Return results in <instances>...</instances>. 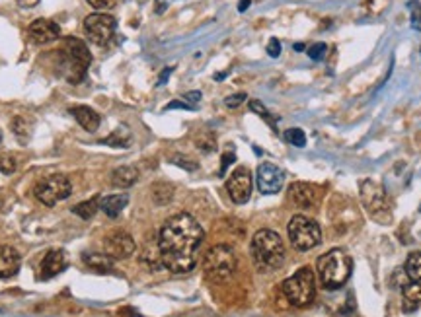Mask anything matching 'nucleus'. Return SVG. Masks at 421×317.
Segmentation results:
<instances>
[{
  "mask_svg": "<svg viewBox=\"0 0 421 317\" xmlns=\"http://www.w3.org/2000/svg\"><path fill=\"white\" fill-rule=\"evenodd\" d=\"M203 237L205 232L192 214L180 213L168 218L158 236L162 267L174 274L193 271L197 265Z\"/></svg>",
  "mask_w": 421,
  "mask_h": 317,
  "instance_id": "obj_1",
  "label": "nucleus"
},
{
  "mask_svg": "<svg viewBox=\"0 0 421 317\" xmlns=\"http://www.w3.org/2000/svg\"><path fill=\"white\" fill-rule=\"evenodd\" d=\"M250 253L256 267L264 273L277 271L285 261V245H283L279 234L274 230L256 232V236L251 237Z\"/></svg>",
  "mask_w": 421,
  "mask_h": 317,
  "instance_id": "obj_2",
  "label": "nucleus"
},
{
  "mask_svg": "<svg viewBox=\"0 0 421 317\" xmlns=\"http://www.w3.org/2000/svg\"><path fill=\"white\" fill-rule=\"evenodd\" d=\"M59 51V74L63 78H67L71 84H80L86 76L90 63H92V55H90L88 47L80 39H73L68 37Z\"/></svg>",
  "mask_w": 421,
  "mask_h": 317,
  "instance_id": "obj_3",
  "label": "nucleus"
},
{
  "mask_svg": "<svg viewBox=\"0 0 421 317\" xmlns=\"http://www.w3.org/2000/svg\"><path fill=\"white\" fill-rule=\"evenodd\" d=\"M316 269L322 286L328 290H338L349 281L353 273V261L345 251L332 249L318 259Z\"/></svg>",
  "mask_w": 421,
  "mask_h": 317,
  "instance_id": "obj_4",
  "label": "nucleus"
},
{
  "mask_svg": "<svg viewBox=\"0 0 421 317\" xmlns=\"http://www.w3.org/2000/svg\"><path fill=\"white\" fill-rule=\"evenodd\" d=\"M283 294L287 302L295 308H306L314 302L316 296V279L311 267L298 269L293 276L283 282Z\"/></svg>",
  "mask_w": 421,
  "mask_h": 317,
  "instance_id": "obj_5",
  "label": "nucleus"
},
{
  "mask_svg": "<svg viewBox=\"0 0 421 317\" xmlns=\"http://www.w3.org/2000/svg\"><path fill=\"white\" fill-rule=\"evenodd\" d=\"M203 271L211 282H224L237 271V255L230 245H214L203 257Z\"/></svg>",
  "mask_w": 421,
  "mask_h": 317,
  "instance_id": "obj_6",
  "label": "nucleus"
},
{
  "mask_svg": "<svg viewBox=\"0 0 421 317\" xmlns=\"http://www.w3.org/2000/svg\"><path fill=\"white\" fill-rule=\"evenodd\" d=\"M289 240L293 247L298 251L314 249L322 242V230L318 226V222L296 214L289 222Z\"/></svg>",
  "mask_w": 421,
  "mask_h": 317,
  "instance_id": "obj_7",
  "label": "nucleus"
},
{
  "mask_svg": "<svg viewBox=\"0 0 421 317\" xmlns=\"http://www.w3.org/2000/svg\"><path fill=\"white\" fill-rule=\"evenodd\" d=\"M73 185L68 181V177L53 173V176L41 177L33 187V195L39 203H43L45 207H55L57 203L71 197Z\"/></svg>",
  "mask_w": 421,
  "mask_h": 317,
  "instance_id": "obj_8",
  "label": "nucleus"
},
{
  "mask_svg": "<svg viewBox=\"0 0 421 317\" xmlns=\"http://www.w3.org/2000/svg\"><path fill=\"white\" fill-rule=\"evenodd\" d=\"M115 28H118L115 18L110 14H102V12L90 14L84 20V31L90 37V41L96 45L110 43L113 36H115Z\"/></svg>",
  "mask_w": 421,
  "mask_h": 317,
  "instance_id": "obj_9",
  "label": "nucleus"
},
{
  "mask_svg": "<svg viewBox=\"0 0 421 317\" xmlns=\"http://www.w3.org/2000/svg\"><path fill=\"white\" fill-rule=\"evenodd\" d=\"M256 183H258L259 193L264 195H275L283 189L285 183V173L281 168H277L275 163H261L256 173Z\"/></svg>",
  "mask_w": 421,
  "mask_h": 317,
  "instance_id": "obj_10",
  "label": "nucleus"
},
{
  "mask_svg": "<svg viewBox=\"0 0 421 317\" xmlns=\"http://www.w3.org/2000/svg\"><path fill=\"white\" fill-rule=\"evenodd\" d=\"M227 191L237 205H244L250 200L251 176L248 168H238L230 173L229 181H227Z\"/></svg>",
  "mask_w": 421,
  "mask_h": 317,
  "instance_id": "obj_11",
  "label": "nucleus"
},
{
  "mask_svg": "<svg viewBox=\"0 0 421 317\" xmlns=\"http://www.w3.org/2000/svg\"><path fill=\"white\" fill-rule=\"evenodd\" d=\"M135 240L127 232H111L110 236H105L104 249L105 255L111 259H129L135 253Z\"/></svg>",
  "mask_w": 421,
  "mask_h": 317,
  "instance_id": "obj_12",
  "label": "nucleus"
},
{
  "mask_svg": "<svg viewBox=\"0 0 421 317\" xmlns=\"http://www.w3.org/2000/svg\"><path fill=\"white\" fill-rule=\"evenodd\" d=\"M289 197H291V203L295 205L296 208H314L322 199V191L318 189L316 185L304 183V181H298V183L291 185L289 189Z\"/></svg>",
  "mask_w": 421,
  "mask_h": 317,
  "instance_id": "obj_13",
  "label": "nucleus"
},
{
  "mask_svg": "<svg viewBox=\"0 0 421 317\" xmlns=\"http://www.w3.org/2000/svg\"><path fill=\"white\" fill-rule=\"evenodd\" d=\"M361 195L367 210H369L373 216H380V213L386 208V199L383 187L378 183H375V181L367 179V181H363L361 183Z\"/></svg>",
  "mask_w": 421,
  "mask_h": 317,
  "instance_id": "obj_14",
  "label": "nucleus"
},
{
  "mask_svg": "<svg viewBox=\"0 0 421 317\" xmlns=\"http://www.w3.org/2000/svg\"><path fill=\"white\" fill-rule=\"evenodd\" d=\"M28 36L33 43L37 45H47L59 39L61 36V28L51 20H36V22L30 23L28 28Z\"/></svg>",
  "mask_w": 421,
  "mask_h": 317,
  "instance_id": "obj_15",
  "label": "nucleus"
},
{
  "mask_svg": "<svg viewBox=\"0 0 421 317\" xmlns=\"http://www.w3.org/2000/svg\"><path fill=\"white\" fill-rule=\"evenodd\" d=\"M65 267H67V257H65V253L63 251H49L47 255L41 261V265H39V276L43 279V281H49L53 276H57L59 273L65 271Z\"/></svg>",
  "mask_w": 421,
  "mask_h": 317,
  "instance_id": "obj_16",
  "label": "nucleus"
},
{
  "mask_svg": "<svg viewBox=\"0 0 421 317\" xmlns=\"http://www.w3.org/2000/svg\"><path fill=\"white\" fill-rule=\"evenodd\" d=\"M22 265L20 253L10 245H0V279H12Z\"/></svg>",
  "mask_w": 421,
  "mask_h": 317,
  "instance_id": "obj_17",
  "label": "nucleus"
},
{
  "mask_svg": "<svg viewBox=\"0 0 421 317\" xmlns=\"http://www.w3.org/2000/svg\"><path fill=\"white\" fill-rule=\"evenodd\" d=\"M71 113H73V117L78 121V125H80L84 131H88V133L98 131V127H100V115H98L92 107H88V105H74V107H71Z\"/></svg>",
  "mask_w": 421,
  "mask_h": 317,
  "instance_id": "obj_18",
  "label": "nucleus"
},
{
  "mask_svg": "<svg viewBox=\"0 0 421 317\" xmlns=\"http://www.w3.org/2000/svg\"><path fill=\"white\" fill-rule=\"evenodd\" d=\"M139 181V171L133 166H121L111 171V185L118 189H129Z\"/></svg>",
  "mask_w": 421,
  "mask_h": 317,
  "instance_id": "obj_19",
  "label": "nucleus"
},
{
  "mask_svg": "<svg viewBox=\"0 0 421 317\" xmlns=\"http://www.w3.org/2000/svg\"><path fill=\"white\" fill-rule=\"evenodd\" d=\"M129 203V195L119 193V195H108L104 199H100V208L104 210L110 218H118L119 214L123 213V208Z\"/></svg>",
  "mask_w": 421,
  "mask_h": 317,
  "instance_id": "obj_20",
  "label": "nucleus"
},
{
  "mask_svg": "<svg viewBox=\"0 0 421 317\" xmlns=\"http://www.w3.org/2000/svg\"><path fill=\"white\" fill-rule=\"evenodd\" d=\"M82 261H84V265L94 269V271H100V273H108L113 269V259L105 253H82Z\"/></svg>",
  "mask_w": 421,
  "mask_h": 317,
  "instance_id": "obj_21",
  "label": "nucleus"
},
{
  "mask_svg": "<svg viewBox=\"0 0 421 317\" xmlns=\"http://www.w3.org/2000/svg\"><path fill=\"white\" fill-rule=\"evenodd\" d=\"M402 292H404V311L412 313L417 310L421 303V284H415V282L406 284Z\"/></svg>",
  "mask_w": 421,
  "mask_h": 317,
  "instance_id": "obj_22",
  "label": "nucleus"
},
{
  "mask_svg": "<svg viewBox=\"0 0 421 317\" xmlns=\"http://www.w3.org/2000/svg\"><path fill=\"white\" fill-rule=\"evenodd\" d=\"M406 274L410 276V281L415 282V284H421V253L415 251L412 253L406 261Z\"/></svg>",
  "mask_w": 421,
  "mask_h": 317,
  "instance_id": "obj_23",
  "label": "nucleus"
},
{
  "mask_svg": "<svg viewBox=\"0 0 421 317\" xmlns=\"http://www.w3.org/2000/svg\"><path fill=\"white\" fill-rule=\"evenodd\" d=\"M98 207H100V199H92V200H84L80 205L73 207V214L80 216L82 220H90L94 214H96Z\"/></svg>",
  "mask_w": 421,
  "mask_h": 317,
  "instance_id": "obj_24",
  "label": "nucleus"
},
{
  "mask_svg": "<svg viewBox=\"0 0 421 317\" xmlns=\"http://www.w3.org/2000/svg\"><path fill=\"white\" fill-rule=\"evenodd\" d=\"M129 141H131V133L127 131L125 127H119L115 133H111L108 139H104V144H110V146H129Z\"/></svg>",
  "mask_w": 421,
  "mask_h": 317,
  "instance_id": "obj_25",
  "label": "nucleus"
},
{
  "mask_svg": "<svg viewBox=\"0 0 421 317\" xmlns=\"http://www.w3.org/2000/svg\"><path fill=\"white\" fill-rule=\"evenodd\" d=\"M283 139H285L289 144H293V146H296V148L306 146V134H304L303 129H296V127H293V129H287V131L283 133Z\"/></svg>",
  "mask_w": 421,
  "mask_h": 317,
  "instance_id": "obj_26",
  "label": "nucleus"
},
{
  "mask_svg": "<svg viewBox=\"0 0 421 317\" xmlns=\"http://www.w3.org/2000/svg\"><path fill=\"white\" fill-rule=\"evenodd\" d=\"M250 109L254 111V113H258L259 117L264 119V121H267V123H269V127H271L274 131H277V123H275V119L271 117V113L266 109V105L261 104V102H258V100H251Z\"/></svg>",
  "mask_w": 421,
  "mask_h": 317,
  "instance_id": "obj_27",
  "label": "nucleus"
},
{
  "mask_svg": "<svg viewBox=\"0 0 421 317\" xmlns=\"http://www.w3.org/2000/svg\"><path fill=\"white\" fill-rule=\"evenodd\" d=\"M18 168V162L12 154H0V171L4 176H12Z\"/></svg>",
  "mask_w": 421,
  "mask_h": 317,
  "instance_id": "obj_28",
  "label": "nucleus"
},
{
  "mask_svg": "<svg viewBox=\"0 0 421 317\" xmlns=\"http://www.w3.org/2000/svg\"><path fill=\"white\" fill-rule=\"evenodd\" d=\"M326 53H328V45L326 43H314L308 47V57H311L312 60H316V63L324 60Z\"/></svg>",
  "mask_w": 421,
  "mask_h": 317,
  "instance_id": "obj_29",
  "label": "nucleus"
},
{
  "mask_svg": "<svg viewBox=\"0 0 421 317\" xmlns=\"http://www.w3.org/2000/svg\"><path fill=\"white\" fill-rule=\"evenodd\" d=\"M197 148L203 150V152H211L217 148V142H214V136L211 133H207V139H197Z\"/></svg>",
  "mask_w": 421,
  "mask_h": 317,
  "instance_id": "obj_30",
  "label": "nucleus"
},
{
  "mask_svg": "<svg viewBox=\"0 0 421 317\" xmlns=\"http://www.w3.org/2000/svg\"><path fill=\"white\" fill-rule=\"evenodd\" d=\"M172 162L176 163V166H180V168H184V170L187 171H195L197 170V162H189L187 158H182V156H176Z\"/></svg>",
  "mask_w": 421,
  "mask_h": 317,
  "instance_id": "obj_31",
  "label": "nucleus"
},
{
  "mask_svg": "<svg viewBox=\"0 0 421 317\" xmlns=\"http://www.w3.org/2000/svg\"><path fill=\"white\" fill-rule=\"evenodd\" d=\"M412 28L421 30V4H412Z\"/></svg>",
  "mask_w": 421,
  "mask_h": 317,
  "instance_id": "obj_32",
  "label": "nucleus"
},
{
  "mask_svg": "<svg viewBox=\"0 0 421 317\" xmlns=\"http://www.w3.org/2000/svg\"><path fill=\"white\" fill-rule=\"evenodd\" d=\"M246 94H237V96H230L224 100V105L227 107H230V109H234V107H238V105H242L246 102Z\"/></svg>",
  "mask_w": 421,
  "mask_h": 317,
  "instance_id": "obj_33",
  "label": "nucleus"
},
{
  "mask_svg": "<svg viewBox=\"0 0 421 317\" xmlns=\"http://www.w3.org/2000/svg\"><path fill=\"white\" fill-rule=\"evenodd\" d=\"M86 2L96 10H105V8H111L115 4V0H86Z\"/></svg>",
  "mask_w": 421,
  "mask_h": 317,
  "instance_id": "obj_34",
  "label": "nucleus"
},
{
  "mask_svg": "<svg viewBox=\"0 0 421 317\" xmlns=\"http://www.w3.org/2000/svg\"><path fill=\"white\" fill-rule=\"evenodd\" d=\"M267 53H269V57H274L277 59L281 55V43L277 39H269V45H267Z\"/></svg>",
  "mask_w": 421,
  "mask_h": 317,
  "instance_id": "obj_35",
  "label": "nucleus"
},
{
  "mask_svg": "<svg viewBox=\"0 0 421 317\" xmlns=\"http://www.w3.org/2000/svg\"><path fill=\"white\" fill-rule=\"evenodd\" d=\"M237 160V156L232 154V152H227V154L222 156V163H221V176H224L227 173V168H229L230 163Z\"/></svg>",
  "mask_w": 421,
  "mask_h": 317,
  "instance_id": "obj_36",
  "label": "nucleus"
},
{
  "mask_svg": "<svg viewBox=\"0 0 421 317\" xmlns=\"http://www.w3.org/2000/svg\"><path fill=\"white\" fill-rule=\"evenodd\" d=\"M185 100V104H189L195 107V104H199V100H201V92H187L184 96Z\"/></svg>",
  "mask_w": 421,
  "mask_h": 317,
  "instance_id": "obj_37",
  "label": "nucleus"
},
{
  "mask_svg": "<svg viewBox=\"0 0 421 317\" xmlns=\"http://www.w3.org/2000/svg\"><path fill=\"white\" fill-rule=\"evenodd\" d=\"M166 109H195V107L189 104H185V102H172V104L166 105Z\"/></svg>",
  "mask_w": 421,
  "mask_h": 317,
  "instance_id": "obj_38",
  "label": "nucleus"
},
{
  "mask_svg": "<svg viewBox=\"0 0 421 317\" xmlns=\"http://www.w3.org/2000/svg\"><path fill=\"white\" fill-rule=\"evenodd\" d=\"M22 8H33L36 4H39V0H16Z\"/></svg>",
  "mask_w": 421,
  "mask_h": 317,
  "instance_id": "obj_39",
  "label": "nucleus"
},
{
  "mask_svg": "<svg viewBox=\"0 0 421 317\" xmlns=\"http://www.w3.org/2000/svg\"><path fill=\"white\" fill-rule=\"evenodd\" d=\"M172 70H174V68L170 67V68H166V70H164V72L160 74V78H158V86H162V84H166V78L170 76Z\"/></svg>",
  "mask_w": 421,
  "mask_h": 317,
  "instance_id": "obj_40",
  "label": "nucleus"
},
{
  "mask_svg": "<svg viewBox=\"0 0 421 317\" xmlns=\"http://www.w3.org/2000/svg\"><path fill=\"white\" fill-rule=\"evenodd\" d=\"M248 6H250V0H240V6H238V10H240V12H244Z\"/></svg>",
  "mask_w": 421,
  "mask_h": 317,
  "instance_id": "obj_41",
  "label": "nucleus"
},
{
  "mask_svg": "<svg viewBox=\"0 0 421 317\" xmlns=\"http://www.w3.org/2000/svg\"><path fill=\"white\" fill-rule=\"evenodd\" d=\"M304 49V43H296L295 45V51H303Z\"/></svg>",
  "mask_w": 421,
  "mask_h": 317,
  "instance_id": "obj_42",
  "label": "nucleus"
},
{
  "mask_svg": "<svg viewBox=\"0 0 421 317\" xmlns=\"http://www.w3.org/2000/svg\"><path fill=\"white\" fill-rule=\"evenodd\" d=\"M0 207H2V197H0Z\"/></svg>",
  "mask_w": 421,
  "mask_h": 317,
  "instance_id": "obj_43",
  "label": "nucleus"
}]
</instances>
